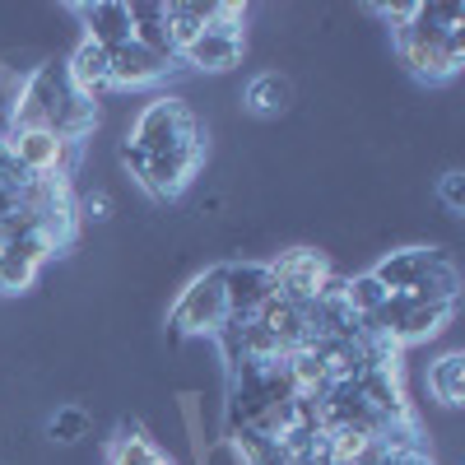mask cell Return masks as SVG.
Returning <instances> with one entry per match:
<instances>
[{"mask_svg": "<svg viewBox=\"0 0 465 465\" xmlns=\"http://www.w3.org/2000/svg\"><path fill=\"white\" fill-rule=\"evenodd\" d=\"M131 43H140L153 56H163V61L177 65V43H173V28H168V5L135 0V5H131Z\"/></svg>", "mask_w": 465, "mask_h": 465, "instance_id": "cell-14", "label": "cell"}, {"mask_svg": "<svg viewBox=\"0 0 465 465\" xmlns=\"http://www.w3.org/2000/svg\"><path fill=\"white\" fill-rule=\"evenodd\" d=\"M107 465H173L159 447H153L144 433H126V438H116L112 451H107Z\"/></svg>", "mask_w": 465, "mask_h": 465, "instance_id": "cell-21", "label": "cell"}, {"mask_svg": "<svg viewBox=\"0 0 465 465\" xmlns=\"http://www.w3.org/2000/svg\"><path fill=\"white\" fill-rule=\"evenodd\" d=\"M112 61V89H149V84H159L168 70H177L173 61L163 56H153L149 47L140 43H122V47H112L107 52Z\"/></svg>", "mask_w": 465, "mask_h": 465, "instance_id": "cell-12", "label": "cell"}, {"mask_svg": "<svg viewBox=\"0 0 465 465\" xmlns=\"http://www.w3.org/2000/svg\"><path fill=\"white\" fill-rule=\"evenodd\" d=\"M219 275H223L228 317H256L261 307L275 298V280H270V265H256V261H228V265H219Z\"/></svg>", "mask_w": 465, "mask_h": 465, "instance_id": "cell-8", "label": "cell"}, {"mask_svg": "<svg viewBox=\"0 0 465 465\" xmlns=\"http://www.w3.org/2000/svg\"><path fill=\"white\" fill-rule=\"evenodd\" d=\"M242 61V37L238 33H201L196 43H186L177 52V65L205 70V74H223Z\"/></svg>", "mask_w": 465, "mask_h": 465, "instance_id": "cell-13", "label": "cell"}, {"mask_svg": "<svg viewBox=\"0 0 465 465\" xmlns=\"http://www.w3.org/2000/svg\"><path fill=\"white\" fill-rule=\"evenodd\" d=\"M270 280H275V293L280 298H289V302H312L326 284H331V265H326V256H317V252H307V247H293V252H284L280 261H270Z\"/></svg>", "mask_w": 465, "mask_h": 465, "instance_id": "cell-7", "label": "cell"}, {"mask_svg": "<svg viewBox=\"0 0 465 465\" xmlns=\"http://www.w3.org/2000/svg\"><path fill=\"white\" fill-rule=\"evenodd\" d=\"M5 144L33 177H70L74 173V153H80V144H70V140H61L56 131H43V126L10 131Z\"/></svg>", "mask_w": 465, "mask_h": 465, "instance_id": "cell-6", "label": "cell"}, {"mask_svg": "<svg viewBox=\"0 0 465 465\" xmlns=\"http://www.w3.org/2000/svg\"><path fill=\"white\" fill-rule=\"evenodd\" d=\"M47 433L56 438V442H84L89 438V414L84 410H56L52 414V423H47Z\"/></svg>", "mask_w": 465, "mask_h": 465, "instance_id": "cell-22", "label": "cell"}, {"mask_svg": "<svg viewBox=\"0 0 465 465\" xmlns=\"http://www.w3.org/2000/svg\"><path fill=\"white\" fill-rule=\"evenodd\" d=\"M442 252L433 247H401V252H386L377 265H372V280L386 289V293H410L429 280V270L438 265Z\"/></svg>", "mask_w": 465, "mask_h": 465, "instance_id": "cell-10", "label": "cell"}, {"mask_svg": "<svg viewBox=\"0 0 465 465\" xmlns=\"http://www.w3.org/2000/svg\"><path fill=\"white\" fill-rule=\"evenodd\" d=\"M228 442H232V456H238L242 465H298L280 438H265L256 429H232Z\"/></svg>", "mask_w": 465, "mask_h": 465, "instance_id": "cell-17", "label": "cell"}, {"mask_svg": "<svg viewBox=\"0 0 465 465\" xmlns=\"http://www.w3.org/2000/svg\"><path fill=\"white\" fill-rule=\"evenodd\" d=\"M65 70H70V84L80 89L84 98L98 103L103 94H112V61H107V52L98 43H80V47L70 52Z\"/></svg>", "mask_w": 465, "mask_h": 465, "instance_id": "cell-15", "label": "cell"}, {"mask_svg": "<svg viewBox=\"0 0 465 465\" xmlns=\"http://www.w3.org/2000/svg\"><path fill=\"white\" fill-rule=\"evenodd\" d=\"M429 391L447 410H456L465 401V359L460 354H442L438 363H429Z\"/></svg>", "mask_w": 465, "mask_h": 465, "instance_id": "cell-18", "label": "cell"}, {"mask_svg": "<svg viewBox=\"0 0 465 465\" xmlns=\"http://www.w3.org/2000/svg\"><path fill=\"white\" fill-rule=\"evenodd\" d=\"M242 103H247L252 116H280V112H289V103H293V84L284 80L280 70H265V74H256V80L247 84Z\"/></svg>", "mask_w": 465, "mask_h": 465, "instance_id": "cell-16", "label": "cell"}, {"mask_svg": "<svg viewBox=\"0 0 465 465\" xmlns=\"http://www.w3.org/2000/svg\"><path fill=\"white\" fill-rule=\"evenodd\" d=\"M122 163L131 168V177L140 182V191L144 196H153V201H177L182 191L191 186V177L201 173V163H205V144L201 149H177V153H159V159H144L140 149H122Z\"/></svg>", "mask_w": 465, "mask_h": 465, "instance_id": "cell-4", "label": "cell"}, {"mask_svg": "<svg viewBox=\"0 0 465 465\" xmlns=\"http://www.w3.org/2000/svg\"><path fill=\"white\" fill-rule=\"evenodd\" d=\"M396 52L419 80H429V84L456 80V70L465 61L460 5H414L410 24L396 28Z\"/></svg>", "mask_w": 465, "mask_h": 465, "instance_id": "cell-2", "label": "cell"}, {"mask_svg": "<svg viewBox=\"0 0 465 465\" xmlns=\"http://www.w3.org/2000/svg\"><path fill=\"white\" fill-rule=\"evenodd\" d=\"M317 465H340V460H331V456H322V460H317Z\"/></svg>", "mask_w": 465, "mask_h": 465, "instance_id": "cell-24", "label": "cell"}, {"mask_svg": "<svg viewBox=\"0 0 465 465\" xmlns=\"http://www.w3.org/2000/svg\"><path fill=\"white\" fill-rule=\"evenodd\" d=\"M340 298H344V307H349V312H354V317L363 322V317H372V312H377V307H381L386 298H391V293H386V289L372 280V270H368V275L344 280V284H340Z\"/></svg>", "mask_w": 465, "mask_h": 465, "instance_id": "cell-20", "label": "cell"}, {"mask_svg": "<svg viewBox=\"0 0 465 465\" xmlns=\"http://www.w3.org/2000/svg\"><path fill=\"white\" fill-rule=\"evenodd\" d=\"M228 322V302H223V275L219 265L196 275L173 302V331L177 335H214Z\"/></svg>", "mask_w": 465, "mask_h": 465, "instance_id": "cell-5", "label": "cell"}, {"mask_svg": "<svg viewBox=\"0 0 465 465\" xmlns=\"http://www.w3.org/2000/svg\"><path fill=\"white\" fill-rule=\"evenodd\" d=\"M56 256V247L43 238V232H28L19 242H5L0 247V293H24L33 289L37 270Z\"/></svg>", "mask_w": 465, "mask_h": 465, "instance_id": "cell-9", "label": "cell"}, {"mask_svg": "<svg viewBox=\"0 0 465 465\" xmlns=\"http://www.w3.org/2000/svg\"><path fill=\"white\" fill-rule=\"evenodd\" d=\"M126 144L140 149L144 159H159V153H177V149H201L205 131L196 122V112H191L182 98H153V103L140 107Z\"/></svg>", "mask_w": 465, "mask_h": 465, "instance_id": "cell-3", "label": "cell"}, {"mask_svg": "<svg viewBox=\"0 0 465 465\" xmlns=\"http://www.w3.org/2000/svg\"><path fill=\"white\" fill-rule=\"evenodd\" d=\"M438 201L451 210V214H460L465 210V173H442V182H438Z\"/></svg>", "mask_w": 465, "mask_h": 465, "instance_id": "cell-23", "label": "cell"}, {"mask_svg": "<svg viewBox=\"0 0 465 465\" xmlns=\"http://www.w3.org/2000/svg\"><path fill=\"white\" fill-rule=\"evenodd\" d=\"M10 122H15L10 131L43 126V131H56V135L70 140V144H80V140L98 126V103L84 98L80 89L70 84L65 61H43L33 74H24V80H19Z\"/></svg>", "mask_w": 465, "mask_h": 465, "instance_id": "cell-1", "label": "cell"}, {"mask_svg": "<svg viewBox=\"0 0 465 465\" xmlns=\"http://www.w3.org/2000/svg\"><path fill=\"white\" fill-rule=\"evenodd\" d=\"M210 10H214V0H210V5H196V0H173V5H168V28H173L177 52L186 43H196V37L210 28Z\"/></svg>", "mask_w": 465, "mask_h": 465, "instance_id": "cell-19", "label": "cell"}, {"mask_svg": "<svg viewBox=\"0 0 465 465\" xmlns=\"http://www.w3.org/2000/svg\"><path fill=\"white\" fill-rule=\"evenodd\" d=\"M70 15L84 24V43H98L103 52L131 43V5H122V0H94V5H70Z\"/></svg>", "mask_w": 465, "mask_h": 465, "instance_id": "cell-11", "label": "cell"}]
</instances>
